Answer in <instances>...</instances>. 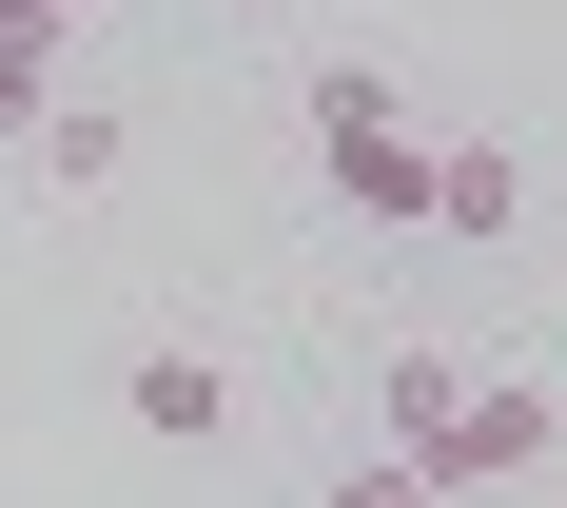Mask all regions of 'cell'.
Masks as SVG:
<instances>
[{
	"instance_id": "ba28073f",
	"label": "cell",
	"mask_w": 567,
	"mask_h": 508,
	"mask_svg": "<svg viewBox=\"0 0 567 508\" xmlns=\"http://www.w3.org/2000/svg\"><path fill=\"white\" fill-rule=\"evenodd\" d=\"M0 40H59V0H0Z\"/></svg>"
},
{
	"instance_id": "9c48e42d",
	"label": "cell",
	"mask_w": 567,
	"mask_h": 508,
	"mask_svg": "<svg viewBox=\"0 0 567 508\" xmlns=\"http://www.w3.org/2000/svg\"><path fill=\"white\" fill-rule=\"evenodd\" d=\"M59 20H79V0H59Z\"/></svg>"
},
{
	"instance_id": "8992f818",
	"label": "cell",
	"mask_w": 567,
	"mask_h": 508,
	"mask_svg": "<svg viewBox=\"0 0 567 508\" xmlns=\"http://www.w3.org/2000/svg\"><path fill=\"white\" fill-rule=\"evenodd\" d=\"M451 392H470L451 352H392V372H372V450H431V431H451Z\"/></svg>"
},
{
	"instance_id": "5b68a950",
	"label": "cell",
	"mask_w": 567,
	"mask_h": 508,
	"mask_svg": "<svg viewBox=\"0 0 567 508\" xmlns=\"http://www.w3.org/2000/svg\"><path fill=\"white\" fill-rule=\"evenodd\" d=\"M20 157H40V196H99V176L137 157V117H117V99H59L40 137H20Z\"/></svg>"
},
{
	"instance_id": "6da1fadb",
	"label": "cell",
	"mask_w": 567,
	"mask_h": 508,
	"mask_svg": "<svg viewBox=\"0 0 567 508\" xmlns=\"http://www.w3.org/2000/svg\"><path fill=\"white\" fill-rule=\"evenodd\" d=\"M313 176H333L372 235H431V137H411V99L372 79V59H333V79H313Z\"/></svg>"
},
{
	"instance_id": "7a4b0ae2",
	"label": "cell",
	"mask_w": 567,
	"mask_h": 508,
	"mask_svg": "<svg viewBox=\"0 0 567 508\" xmlns=\"http://www.w3.org/2000/svg\"><path fill=\"white\" fill-rule=\"evenodd\" d=\"M548 450H567V411L528 392V372H509V392L470 372V392H451V431H431V450H392V469H411V489H431V508H451V489H528V469H548Z\"/></svg>"
},
{
	"instance_id": "52a82bcc",
	"label": "cell",
	"mask_w": 567,
	"mask_h": 508,
	"mask_svg": "<svg viewBox=\"0 0 567 508\" xmlns=\"http://www.w3.org/2000/svg\"><path fill=\"white\" fill-rule=\"evenodd\" d=\"M313 508H431V489H411L392 450H333V489H313Z\"/></svg>"
},
{
	"instance_id": "3957f363",
	"label": "cell",
	"mask_w": 567,
	"mask_h": 508,
	"mask_svg": "<svg viewBox=\"0 0 567 508\" xmlns=\"http://www.w3.org/2000/svg\"><path fill=\"white\" fill-rule=\"evenodd\" d=\"M117 411H137L157 450H216V431H235V372H216V352H196V333H157V352H137V372H117Z\"/></svg>"
},
{
	"instance_id": "277c9868",
	"label": "cell",
	"mask_w": 567,
	"mask_h": 508,
	"mask_svg": "<svg viewBox=\"0 0 567 508\" xmlns=\"http://www.w3.org/2000/svg\"><path fill=\"white\" fill-rule=\"evenodd\" d=\"M528 216V157H489V137H431V235H509Z\"/></svg>"
}]
</instances>
